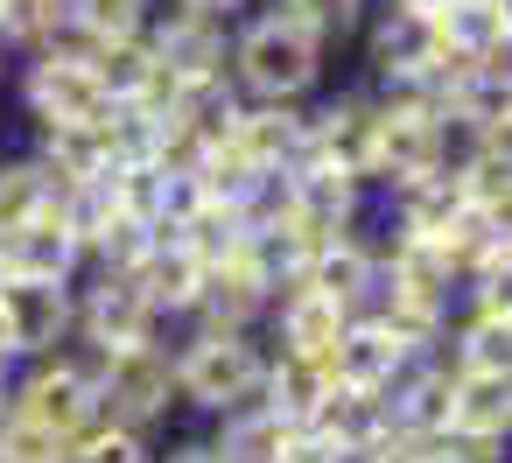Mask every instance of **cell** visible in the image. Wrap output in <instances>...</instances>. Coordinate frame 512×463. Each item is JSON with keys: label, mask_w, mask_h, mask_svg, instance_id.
Here are the masks:
<instances>
[{"label": "cell", "mask_w": 512, "mask_h": 463, "mask_svg": "<svg viewBox=\"0 0 512 463\" xmlns=\"http://www.w3.org/2000/svg\"><path fill=\"white\" fill-rule=\"evenodd\" d=\"M330 43H316L281 0H246L232 22V85L246 99H316L330 85Z\"/></svg>", "instance_id": "6da1fadb"}, {"label": "cell", "mask_w": 512, "mask_h": 463, "mask_svg": "<svg viewBox=\"0 0 512 463\" xmlns=\"http://www.w3.org/2000/svg\"><path fill=\"white\" fill-rule=\"evenodd\" d=\"M267 330H204V323H176L169 330V358H176V393L183 414L211 421L218 407L260 393L267 379Z\"/></svg>", "instance_id": "7a4b0ae2"}, {"label": "cell", "mask_w": 512, "mask_h": 463, "mask_svg": "<svg viewBox=\"0 0 512 463\" xmlns=\"http://www.w3.org/2000/svg\"><path fill=\"white\" fill-rule=\"evenodd\" d=\"M99 365H106V351L85 344V337H71L43 358H22L8 372V407L22 421L50 428V435H78L99 414Z\"/></svg>", "instance_id": "3957f363"}, {"label": "cell", "mask_w": 512, "mask_h": 463, "mask_svg": "<svg viewBox=\"0 0 512 463\" xmlns=\"http://www.w3.org/2000/svg\"><path fill=\"white\" fill-rule=\"evenodd\" d=\"M99 414H113V421H127V428H148V435H162V428L183 414L169 337L106 351V365H99Z\"/></svg>", "instance_id": "277c9868"}, {"label": "cell", "mask_w": 512, "mask_h": 463, "mask_svg": "<svg viewBox=\"0 0 512 463\" xmlns=\"http://www.w3.org/2000/svg\"><path fill=\"white\" fill-rule=\"evenodd\" d=\"M372 148H379V106H372V92L365 85H337L330 92L323 85L309 99V141H302V155H323V162H337V169H351V176L372 183Z\"/></svg>", "instance_id": "5b68a950"}, {"label": "cell", "mask_w": 512, "mask_h": 463, "mask_svg": "<svg viewBox=\"0 0 512 463\" xmlns=\"http://www.w3.org/2000/svg\"><path fill=\"white\" fill-rule=\"evenodd\" d=\"M78 337L99 344V351H120V344H155V337H169V323H162L155 302L134 288V274H99V267H85V274H78Z\"/></svg>", "instance_id": "8992f818"}, {"label": "cell", "mask_w": 512, "mask_h": 463, "mask_svg": "<svg viewBox=\"0 0 512 463\" xmlns=\"http://www.w3.org/2000/svg\"><path fill=\"white\" fill-rule=\"evenodd\" d=\"M0 309H8L15 365H22V358H43V351H57V344L78 337V281L8 274V281H0Z\"/></svg>", "instance_id": "52a82bcc"}, {"label": "cell", "mask_w": 512, "mask_h": 463, "mask_svg": "<svg viewBox=\"0 0 512 463\" xmlns=\"http://www.w3.org/2000/svg\"><path fill=\"white\" fill-rule=\"evenodd\" d=\"M365 50V78H407V71H435L442 57V29L428 8H407V0H372V15L358 29Z\"/></svg>", "instance_id": "ba28073f"}, {"label": "cell", "mask_w": 512, "mask_h": 463, "mask_svg": "<svg viewBox=\"0 0 512 463\" xmlns=\"http://www.w3.org/2000/svg\"><path fill=\"white\" fill-rule=\"evenodd\" d=\"M148 43L155 57L190 85V78H232V22L225 15H197V8H176V0H155L148 15Z\"/></svg>", "instance_id": "9c48e42d"}, {"label": "cell", "mask_w": 512, "mask_h": 463, "mask_svg": "<svg viewBox=\"0 0 512 463\" xmlns=\"http://www.w3.org/2000/svg\"><path fill=\"white\" fill-rule=\"evenodd\" d=\"M379 106V99H372ZM449 162V113L435 106H379V148H372V183L421 176Z\"/></svg>", "instance_id": "30bf717a"}, {"label": "cell", "mask_w": 512, "mask_h": 463, "mask_svg": "<svg viewBox=\"0 0 512 463\" xmlns=\"http://www.w3.org/2000/svg\"><path fill=\"white\" fill-rule=\"evenodd\" d=\"M351 323V309L344 302H330V295H316L309 281H288V288H274V302H267V344L274 351H302V358H330V344H337V330Z\"/></svg>", "instance_id": "8fae6325"}, {"label": "cell", "mask_w": 512, "mask_h": 463, "mask_svg": "<svg viewBox=\"0 0 512 463\" xmlns=\"http://www.w3.org/2000/svg\"><path fill=\"white\" fill-rule=\"evenodd\" d=\"M29 155L50 169V183H57V190L99 183V176L113 169L106 120H36V127H29Z\"/></svg>", "instance_id": "7c38bea8"}, {"label": "cell", "mask_w": 512, "mask_h": 463, "mask_svg": "<svg viewBox=\"0 0 512 463\" xmlns=\"http://www.w3.org/2000/svg\"><path fill=\"white\" fill-rule=\"evenodd\" d=\"M204 274H211V267H204V260H197L176 232H162V239L148 246V260L134 267V288H141V295L155 302V316L176 330V323L204 302Z\"/></svg>", "instance_id": "4fadbf2b"}, {"label": "cell", "mask_w": 512, "mask_h": 463, "mask_svg": "<svg viewBox=\"0 0 512 463\" xmlns=\"http://www.w3.org/2000/svg\"><path fill=\"white\" fill-rule=\"evenodd\" d=\"M267 302H274V288L253 274L246 253H232V260H218L204 274V302L183 323H204V330H260L267 323Z\"/></svg>", "instance_id": "5bb4252c"}, {"label": "cell", "mask_w": 512, "mask_h": 463, "mask_svg": "<svg viewBox=\"0 0 512 463\" xmlns=\"http://www.w3.org/2000/svg\"><path fill=\"white\" fill-rule=\"evenodd\" d=\"M407 358H414V351H407L379 316H365V309H358V316L337 330V344H330V358H323V365H330V379H337V386H379V393H386V379H393Z\"/></svg>", "instance_id": "9a60e30c"}, {"label": "cell", "mask_w": 512, "mask_h": 463, "mask_svg": "<svg viewBox=\"0 0 512 463\" xmlns=\"http://www.w3.org/2000/svg\"><path fill=\"white\" fill-rule=\"evenodd\" d=\"M0 274H36V281H78L85 274V253L71 239V225L57 211L15 225V232H0Z\"/></svg>", "instance_id": "2e32d148"}, {"label": "cell", "mask_w": 512, "mask_h": 463, "mask_svg": "<svg viewBox=\"0 0 512 463\" xmlns=\"http://www.w3.org/2000/svg\"><path fill=\"white\" fill-rule=\"evenodd\" d=\"M309 141V99H246L239 106V127H232V148H246L260 169H288Z\"/></svg>", "instance_id": "e0dca14e"}, {"label": "cell", "mask_w": 512, "mask_h": 463, "mask_svg": "<svg viewBox=\"0 0 512 463\" xmlns=\"http://www.w3.org/2000/svg\"><path fill=\"white\" fill-rule=\"evenodd\" d=\"M204 428H211V442H218V456H225V463H274L295 421H281V414H274L260 393H246V400L218 407Z\"/></svg>", "instance_id": "ac0fdd59"}, {"label": "cell", "mask_w": 512, "mask_h": 463, "mask_svg": "<svg viewBox=\"0 0 512 463\" xmlns=\"http://www.w3.org/2000/svg\"><path fill=\"white\" fill-rule=\"evenodd\" d=\"M309 428H323L330 442H344V449L358 456L365 442H379V435L393 428V414H386V393H379V386H337V379H330V393H323V407L309 414Z\"/></svg>", "instance_id": "d6986e66"}, {"label": "cell", "mask_w": 512, "mask_h": 463, "mask_svg": "<svg viewBox=\"0 0 512 463\" xmlns=\"http://www.w3.org/2000/svg\"><path fill=\"white\" fill-rule=\"evenodd\" d=\"M442 358H449L456 372H512V323L491 316V309L456 302L449 337H442Z\"/></svg>", "instance_id": "ffe728a7"}, {"label": "cell", "mask_w": 512, "mask_h": 463, "mask_svg": "<svg viewBox=\"0 0 512 463\" xmlns=\"http://www.w3.org/2000/svg\"><path fill=\"white\" fill-rule=\"evenodd\" d=\"M330 393V365L323 358H302V351H267V379H260V400L281 414V421H309Z\"/></svg>", "instance_id": "44dd1931"}, {"label": "cell", "mask_w": 512, "mask_h": 463, "mask_svg": "<svg viewBox=\"0 0 512 463\" xmlns=\"http://www.w3.org/2000/svg\"><path fill=\"white\" fill-rule=\"evenodd\" d=\"M449 421L512 442V372H456L449 379Z\"/></svg>", "instance_id": "7402d4cb"}, {"label": "cell", "mask_w": 512, "mask_h": 463, "mask_svg": "<svg viewBox=\"0 0 512 463\" xmlns=\"http://www.w3.org/2000/svg\"><path fill=\"white\" fill-rule=\"evenodd\" d=\"M50 204H57L50 169H43L29 148H0V232H15V225L43 218Z\"/></svg>", "instance_id": "603a6c76"}, {"label": "cell", "mask_w": 512, "mask_h": 463, "mask_svg": "<svg viewBox=\"0 0 512 463\" xmlns=\"http://www.w3.org/2000/svg\"><path fill=\"white\" fill-rule=\"evenodd\" d=\"M64 463H155V435L113 414H92L78 435H64Z\"/></svg>", "instance_id": "cb8c5ba5"}, {"label": "cell", "mask_w": 512, "mask_h": 463, "mask_svg": "<svg viewBox=\"0 0 512 463\" xmlns=\"http://www.w3.org/2000/svg\"><path fill=\"white\" fill-rule=\"evenodd\" d=\"M148 71H155L148 29H141V36H106V43H92V78H99L106 99H134V92L148 85Z\"/></svg>", "instance_id": "d4e9b609"}, {"label": "cell", "mask_w": 512, "mask_h": 463, "mask_svg": "<svg viewBox=\"0 0 512 463\" xmlns=\"http://www.w3.org/2000/svg\"><path fill=\"white\" fill-rule=\"evenodd\" d=\"M176 239L204 260V267H218V260H232L239 246H246V211L239 204H218V197H204L183 225H176Z\"/></svg>", "instance_id": "484cf974"}, {"label": "cell", "mask_w": 512, "mask_h": 463, "mask_svg": "<svg viewBox=\"0 0 512 463\" xmlns=\"http://www.w3.org/2000/svg\"><path fill=\"white\" fill-rule=\"evenodd\" d=\"M281 8H288V15L316 36V43L344 50V43H358L365 15H372V0H281Z\"/></svg>", "instance_id": "4316f807"}, {"label": "cell", "mask_w": 512, "mask_h": 463, "mask_svg": "<svg viewBox=\"0 0 512 463\" xmlns=\"http://www.w3.org/2000/svg\"><path fill=\"white\" fill-rule=\"evenodd\" d=\"M148 246H155V225H141V218H113L99 239H92V253H85V267H99V274H134L141 260H148Z\"/></svg>", "instance_id": "83f0119b"}, {"label": "cell", "mask_w": 512, "mask_h": 463, "mask_svg": "<svg viewBox=\"0 0 512 463\" xmlns=\"http://www.w3.org/2000/svg\"><path fill=\"white\" fill-rule=\"evenodd\" d=\"M148 15H155V0H71V22H78L92 43H106V36H141Z\"/></svg>", "instance_id": "f1b7e54d"}, {"label": "cell", "mask_w": 512, "mask_h": 463, "mask_svg": "<svg viewBox=\"0 0 512 463\" xmlns=\"http://www.w3.org/2000/svg\"><path fill=\"white\" fill-rule=\"evenodd\" d=\"M0 463H64V435L22 421L15 407L0 414Z\"/></svg>", "instance_id": "f546056e"}, {"label": "cell", "mask_w": 512, "mask_h": 463, "mask_svg": "<svg viewBox=\"0 0 512 463\" xmlns=\"http://www.w3.org/2000/svg\"><path fill=\"white\" fill-rule=\"evenodd\" d=\"M428 449H435V456H456V463H505V456H512L505 435H484V428H463V421H442V428L428 435Z\"/></svg>", "instance_id": "4dcf8cb0"}, {"label": "cell", "mask_w": 512, "mask_h": 463, "mask_svg": "<svg viewBox=\"0 0 512 463\" xmlns=\"http://www.w3.org/2000/svg\"><path fill=\"white\" fill-rule=\"evenodd\" d=\"M456 302H470V309H491V316H505L512 323V260H498V267H484Z\"/></svg>", "instance_id": "1f68e13d"}, {"label": "cell", "mask_w": 512, "mask_h": 463, "mask_svg": "<svg viewBox=\"0 0 512 463\" xmlns=\"http://www.w3.org/2000/svg\"><path fill=\"white\" fill-rule=\"evenodd\" d=\"M281 463H351V449L344 442H330L323 428H288V442H281Z\"/></svg>", "instance_id": "d6a6232c"}, {"label": "cell", "mask_w": 512, "mask_h": 463, "mask_svg": "<svg viewBox=\"0 0 512 463\" xmlns=\"http://www.w3.org/2000/svg\"><path fill=\"white\" fill-rule=\"evenodd\" d=\"M351 463H428V442L421 435H407V428H386L379 442H365Z\"/></svg>", "instance_id": "836d02e7"}, {"label": "cell", "mask_w": 512, "mask_h": 463, "mask_svg": "<svg viewBox=\"0 0 512 463\" xmlns=\"http://www.w3.org/2000/svg\"><path fill=\"white\" fill-rule=\"evenodd\" d=\"M155 463H225L218 456V442H211V428H190V435H155Z\"/></svg>", "instance_id": "e575fe53"}, {"label": "cell", "mask_w": 512, "mask_h": 463, "mask_svg": "<svg viewBox=\"0 0 512 463\" xmlns=\"http://www.w3.org/2000/svg\"><path fill=\"white\" fill-rule=\"evenodd\" d=\"M176 8H197V15H225V22H239V15H246V0H176Z\"/></svg>", "instance_id": "d590c367"}, {"label": "cell", "mask_w": 512, "mask_h": 463, "mask_svg": "<svg viewBox=\"0 0 512 463\" xmlns=\"http://www.w3.org/2000/svg\"><path fill=\"white\" fill-rule=\"evenodd\" d=\"M0 365H15V344H8V309H0Z\"/></svg>", "instance_id": "8d00e7d4"}, {"label": "cell", "mask_w": 512, "mask_h": 463, "mask_svg": "<svg viewBox=\"0 0 512 463\" xmlns=\"http://www.w3.org/2000/svg\"><path fill=\"white\" fill-rule=\"evenodd\" d=\"M8 71H15V57H8V43H0V99H8Z\"/></svg>", "instance_id": "74e56055"}, {"label": "cell", "mask_w": 512, "mask_h": 463, "mask_svg": "<svg viewBox=\"0 0 512 463\" xmlns=\"http://www.w3.org/2000/svg\"><path fill=\"white\" fill-rule=\"evenodd\" d=\"M498 22H505V43H512V0H498Z\"/></svg>", "instance_id": "f35d334b"}, {"label": "cell", "mask_w": 512, "mask_h": 463, "mask_svg": "<svg viewBox=\"0 0 512 463\" xmlns=\"http://www.w3.org/2000/svg\"><path fill=\"white\" fill-rule=\"evenodd\" d=\"M8 372H15V365H0V414H8Z\"/></svg>", "instance_id": "ab89813d"}, {"label": "cell", "mask_w": 512, "mask_h": 463, "mask_svg": "<svg viewBox=\"0 0 512 463\" xmlns=\"http://www.w3.org/2000/svg\"><path fill=\"white\" fill-rule=\"evenodd\" d=\"M0 148H8V99H0Z\"/></svg>", "instance_id": "60d3db41"}, {"label": "cell", "mask_w": 512, "mask_h": 463, "mask_svg": "<svg viewBox=\"0 0 512 463\" xmlns=\"http://www.w3.org/2000/svg\"><path fill=\"white\" fill-rule=\"evenodd\" d=\"M428 463H456V456H435V449H428Z\"/></svg>", "instance_id": "b9f144b4"}, {"label": "cell", "mask_w": 512, "mask_h": 463, "mask_svg": "<svg viewBox=\"0 0 512 463\" xmlns=\"http://www.w3.org/2000/svg\"><path fill=\"white\" fill-rule=\"evenodd\" d=\"M505 141H512V127H505Z\"/></svg>", "instance_id": "7bdbcfd3"}, {"label": "cell", "mask_w": 512, "mask_h": 463, "mask_svg": "<svg viewBox=\"0 0 512 463\" xmlns=\"http://www.w3.org/2000/svg\"><path fill=\"white\" fill-rule=\"evenodd\" d=\"M0 281H8V274H0Z\"/></svg>", "instance_id": "ee69618b"}, {"label": "cell", "mask_w": 512, "mask_h": 463, "mask_svg": "<svg viewBox=\"0 0 512 463\" xmlns=\"http://www.w3.org/2000/svg\"><path fill=\"white\" fill-rule=\"evenodd\" d=\"M274 463H281V456H274Z\"/></svg>", "instance_id": "f6af8a7d"}, {"label": "cell", "mask_w": 512, "mask_h": 463, "mask_svg": "<svg viewBox=\"0 0 512 463\" xmlns=\"http://www.w3.org/2000/svg\"><path fill=\"white\" fill-rule=\"evenodd\" d=\"M505 463H512V456H505Z\"/></svg>", "instance_id": "bcb514c9"}]
</instances>
